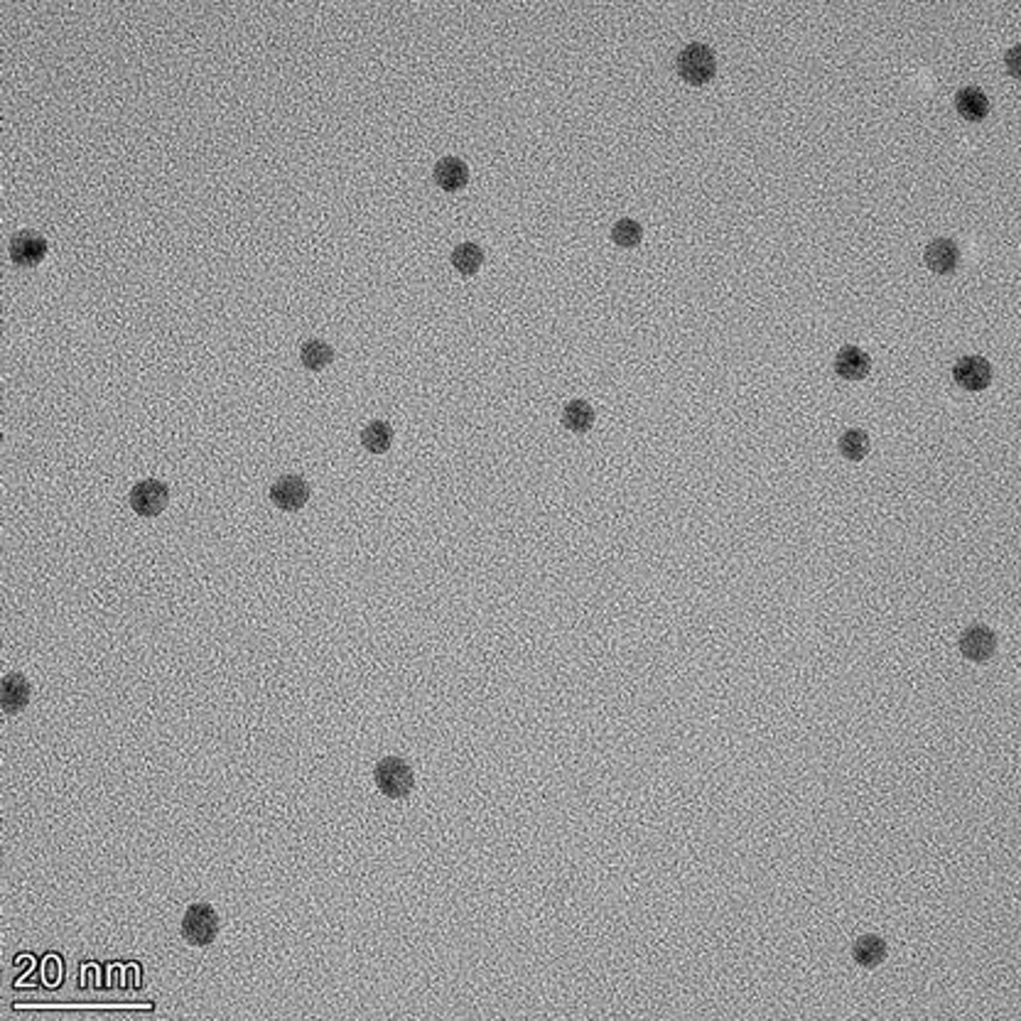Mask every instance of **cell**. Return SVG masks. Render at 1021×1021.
<instances>
[{
    "instance_id": "1",
    "label": "cell",
    "mask_w": 1021,
    "mask_h": 1021,
    "mask_svg": "<svg viewBox=\"0 0 1021 1021\" xmlns=\"http://www.w3.org/2000/svg\"><path fill=\"white\" fill-rule=\"evenodd\" d=\"M374 781L378 785V791L388 798H405L413 791V768L405 759L398 756H385L376 764L374 768Z\"/></svg>"
},
{
    "instance_id": "2",
    "label": "cell",
    "mask_w": 1021,
    "mask_h": 1021,
    "mask_svg": "<svg viewBox=\"0 0 1021 1021\" xmlns=\"http://www.w3.org/2000/svg\"><path fill=\"white\" fill-rule=\"evenodd\" d=\"M678 71L681 77L692 84V87H702L710 79H715L717 71V60L715 52L707 47V44L692 42L688 44L681 54H678Z\"/></svg>"
},
{
    "instance_id": "3",
    "label": "cell",
    "mask_w": 1021,
    "mask_h": 1021,
    "mask_svg": "<svg viewBox=\"0 0 1021 1021\" xmlns=\"http://www.w3.org/2000/svg\"><path fill=\"white\" fill-rule=\"evenodd\" d=\"M182 938L190 945H211L218 933V916L209 904H192L182 918Z\"/></svg>"
},
{
    "instance_id": "4",
    "label": "cell",
    "mask_w": 1021,
    "mask_h": 1021,
    "mask_svg": "<svg viewBox=\"0 0 1021 1021\" xmlns=\"http://www.w3.org/2000/svg\"><path fill=\"white\" fill-rule=\"evenodd\" d=\"M167 501H170V489H167V484L157 479L138 481L131 491L133 511L138 515H145V518L162 514L167 508Z\"/></svg>"
},
{
    "instance_id": "5",
    "label": "cell",
    "mask_w": 1021,
    "mask_h": 1021,
    "mask_svg": "<svg viewBox=\"0 0 1021 1021\" xmlns=\"http://www.w3.org/2000/svg\"><path fill=\"white\" fill-rule=\"evenodd\" d=\"M995 651H997V636L989 627H985V624H972V627H968L962 631L961 654L965 655L968 661L985 664V661H989V658L995 655Z\"/></svg>"
},
{
    "instance_id": "6",
    "label": "cell",
    "mask_w": 1021,
    "mask_h": 1021,
    "mask_svg": "<svg viewBox=\"0 0 1021 1021\" xmlns=\"http://www.w3.org/2000/svg\"><path fill=\"white\" fill-rule=\"evenodd\" d=\"M952 378L965 391H985L992 384V367L985 357H962L952 367Z\"/></svg>"
},
{
    "instance_id": "7",
    "label": "cell",
    "mask_w": 1021,
    "mask_h": 1021,
    "mask_svg": "<svg viewBox=\"0 0 1021 1021\" xmlns=\"http://www.w3.org/2000/svg\"><path fill=\"white\" fill-rule=\"evenodd\" d=\"M271 498L280 511H300L307 504V498H310V487H307V481L302 477L285 474V477H280L273 484Z\"/></svg>"
},
{
    "instance_id": "8",
    "label": "cell",
    "mask_w": 1021,
    "mask_h": 1021,
    "mask_svg": "<svg viewBox=\"0 0 1021 1021\" xmlns=\"http://www.w3.org/2000/svg\"><path fill=\"white\" fill-rule=\"evenodd\" d=\"M10 255L18 265L32 268L47 255V238L35 231H20L10 241Z\"/></svg>"
},
{
    "instance_id": "9",
    "label": "cell",
    "mask_w": 1021,
    "mask_h": 1021,
    "mask_svg": "<svg viewBox=\"0 0 1021 1021\" xmlns=\"http://www.w3.org/2000/svg\"><path fill=\"white\" fill-rule=\"evenodd\" d=\"M924 261L938 275H951L961 263V248L951 238H935L933 244L925 248Z\"/></svg>"
},
{
    "instance_id": "10",
    "label": "cell",
    "mask_w": 1021,
    "mask_h": 1021,
    "mask_svg": "<svg viewBox=\"0 0 1021 1021\" xmlns=\"http://www.w3.org/2000/svg\"><path fill=\"white\" fill-rule=\"evenodd\" d=\"M30 702V682L20 673H10L0 682V705L8 715H18Z\"/></svg>"
},
{
    "instance_id": "11",
    "label": "cell",
    "mask_w": 1021,
    "mask_h": 1021,
    "mask_svg": "<svg viewBox=\"0 0 1021 1021\" xmlns=\"http://www.w3.org/2000/svg\"><path fill=\"white\" fill-rule=\"evenodd\" d=\"M869 368H872V358H869V354H864L859 347H842V349L838 351V358H835V371H838V376H842L845 381H862V378H867L869 376Z\"/></svg>"
},
{
    "instance_id": "12",
    "label": "cell",
    "mask_w": 1021,
    "mask_h": 1021,
    "mask_svg": "<svg viewBox=\"0 0 1021 1021\" xmlns=\"http://www.w3.org/2000/svg\"><path fill=\"white\" fill-rule=\"evenodd\" d=\"M852 958L859 968L874 970L879 968L886 961V942L882 935L877 933H864L859 935L852 945Z\"/></svg>"
},
{
    "instance_id": "13",
    "label": "cell",
    "mask_w": 1021,
    "mask_h": 1021,
    "mask_svg": "<svg viewBox=\"0 0 1021 1021\" xmlns=\"http://www.w3.org/2000/svg\"><path fill=\"white\" fill-rule=\"evenodd\" d=\"M955 108L965 121L979 123L982 118H987L989 114V98L985 97V91L978 87H965L955 94Z\"/></svg>"
},
{
    "instance_id": "14",
    "label": "cell",
    "mask_w": 1021,
    "mask_h": 1021,
    "mask_svg": "<svg viewBox=\"0 0 1021 1021\" xmlns=\"http://www.w3.org/2000/svg\"><path fill=\"white\" fill-rule=\"evenodd\" d=\"M435 182L447 190V192H457L462 190L464 184L469 182V167L464 165L459 157H442L435 165Z\"/></svg>"
},
{
    "instance_id": "15",
    "label": "cell",
    "mask_w": 1021,
    "mask_h": 1021,
    "mask_svg": "<svg viewBox=\"0 0 1021 1021\" xmlns=\"http://www.w3.org/2000/svg\"><path fill=\"white\" fill-rule=\"evenodd\" d=\"M592 422H594V411L587 401L577 398V401H570L568 405H565V411H562V425L568 430H572V432H587V430L592 428Z\"/></svg>"
},
{
    "instance_id": "16",
    "label": "cell",
    "mask_w": 1021,
    "mask_h": 1021,
    "mask_svg": "<svg viewBox=\"0 0 1021 1021\" xmlns=\"http://www.w3.org/2000/svg\"><path fill=\"white\" fill-rule=\"evenodd\" d=\"M300 358L310 371H322L334 361V349L322 339H307L300 349Z\"/></svg>"
},
{
    "instance_id": "17",
    "label": "cell",
    "mask_w": 1021,
    "mask_h": 1021,
    "mask_svg": "<svg viewBox=\"0 0 1021 1021\" xmlns=\"http://www.w3.org/2000/svg\"><path fill=\"white\" fill-rule=\"evenodd\" d=\"M361 442H364V447H367L368 452L374 454L388 452V447H391L393 442L391 425H388L385 420H374V422H368L367 428H364V432H361Z\"/></svg>"
},
{
    "instance_id": "18",
    "label": "cell",
    "mask_w": 1021,
    "mask_h": 1021,
    "mask_svg": "<svg viewBox=\"0 0 1021 1021\" xmlns=\"http://www.w3.org/2000/svg\"><path fill=\"white\" fill-rule=\"evenodd\" d=\"M481 261H484L481 248L477 244H469V241H467V244H459L452 251V265L462 273V275H474V273L481 268Z\"/></svg>"
},
{
    "instance_id": "19",
    "label": "cell",
    "mask_w": 1021,
    "mask_h": 1021,
    "mask_svg": "<svg viewBox=\"0 0 1021 1021\" xmlns=\"http://www.w3.org/2000/svg\"><path fill=\"white\" fill-rule=\"evenodd\" d=\"M840 452L849 462H859L869 454V437L862 430H847L845 435L840 437Z\"/></svg>"
},
{
    "instance_id": "20",
    "label": "cell",
    "mask_w": 1021,
    "mask_h": 1021,
    "mask_svg": "<svg viewBox=\"0 0 1021 1021\" xmlns=\"http://www.w3.org/2000/svg\"><path fill=\"white\" fill-rule=\"evenodd\" d=\"M644 238V228L634 218H619L614 227H611V241L621 248H634L641 244Z\"/></svg>"
}]
</instances>
